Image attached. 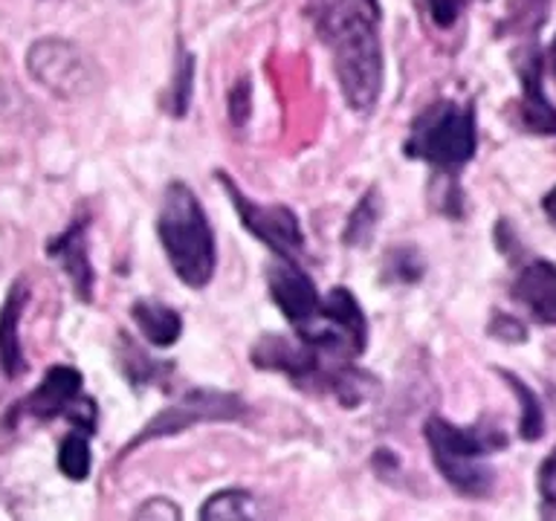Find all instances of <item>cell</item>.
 Returning a JSON list of instances; mask_svg holds the SVG:
<instances>
[{"mask_svg": "<svg viewBox=\"0 0 556 521\" xmlns=\"http://www.w3.org/2000/svg\"><path fill=\"white\" fill-rule=\"evenodd\" d=\"M311 17L330 47L345 102L356 113L374 111L382 90V47L374 0H313Z\"/></svg>", "mask_w": 556, "mask_h": 521, "instance_id": "1", "label": "cell"}, {"mask_svg": "<svg viewBox=\"0 0 556 521\" xmlns=\"http://www.w3.org/2000/svg\"><path fill=\"white\" fill-rule=\"evenodd\" d=\"M156 234L182 284L203 290L215 276V234L200 200L186 182H172L165 189Z\"/></svg>", "mask_w": 556, "mask_h": 521, "instance_id": "2", "label": "cell"}, {"mask_svg": "<svg viewBox=\"0 0 556 521\" xmlns=\"http://www.w3.org/2000/svg\"><path fill=\"white\" fill-rule=\"evenodd\" d=\"M426 441L432 449L434 467L441 469L446 484L467 498H484L493 490V469L486 458L502 449L507 437L486 425H455L443 417L426 423Z\"/></svg>", "mask_w": 556, "mask_h": 521, "instance_id": "3", "label": "cell"}, {"mask_svg": "<svg viewBox=\"0 0 556 521\" xmlns=\"http://www.w3.org/2000/svg\"><path fill=\"white\" fill-rule=\"evenodd\" d=\"M476 148V113L469 104L458 102L432 104L417 116L406 139L408 156H417L443 171H458L460 165L472 160Z\"/></svg>", "mask_w": 556, "mask_h": 521, "instance_id": "4", "label": "cell"}, {"mask_svg": "<svg viewBox=\"0 0 556 521\" xmlns=\"http://www.w3.org/2000/svg\"><path fill=\"white\" fill-rule=\"evenodd\" d=\"M26 64L38 85L64 99L87 93L93 87V64L76 43L61 41V38H43L35 43Z\"/></svg>", "mask_w": 556, "mask_h": 521, "instance_id": "5", "label": "cell"}, {"mask_svg": "<svg viewBox=\"0 0 556 521\" xmlns=\"http://www.w3.org/2000/svg\"><path fill=\"white\" fill-rule=\"evenodd\" d=\"M220 182H224L226 191H229V200H232L235 208H238L243 226H247L258 241L267 243L278 258L295 260V255L304 250V234L293 212L287 206H258V203H252V200L243 198L235 182H229L226 177H220Z\"/></svg>", "mask_w": 556, "mask_h": 521, "instance_id": "6", "label": "cell"}, {"mask_svg": "<svg viewBox=\"0 0 556 521\" xmlns=\"http://www.w3.org/2000/svg\"><path fill=\"white\" fill-rule=\"evenodd\" d=\"M243 411L241 399L232 394H220V391H191L189 397H182L180 403H174L165 411L146 425V432L137 434L134 443L154 441V437H165V434H177L182 429H191L194 423L203 420H232ZM130 443V446H134Z\"/></svg>", "mask_w": 556, "mask_h": 521, "instance_id": "7", "label": "cell"}, {"mask_svg": "<svg viewBox=\"0 0 556 521\" xmlns=\"http://www.w3.org/2000/svg\"><path fill=\"white\" fill-rule=\"evenodd\" d=\"M267 281L269 293H273V302L281 307V313H285L287 321H290L295 330H304L316 316H319V290H316L311 276H307L295 260L278 258L276 264L269 267Z\"/></svg>", "mask_w": 556, "mask_h": 521, "instance_id": "8", "label": "cell"}, {"mask_svg": "<svg viewBox=\"0 0 556 521\" xmlns=\"http://www.w3.org/2000/svg\"><path fill=\"white\" fill-rule=\"evenodd\" d=\"M78 394H81V373L67 365H55L43 373L41 385L29 394L24 406L35 417L70 415V408L78 403Z\"/></svg>", "mask_w": 556, "mask_h": 521, "instance_id": "9", "label": "cell"}, {"mask_svg": "<svg viewBox=\"0 0 556 521\" xmlns=\"http://www.w3.org/2000/svg\"><path fill=\"white\" fill-rule=\"evenodd\" d=\"M513 295L539 321L556 325V264H551V260H530L528 267H521V272L516 276Z\"/></svg>", "mask_w": 556, "mask_h": 521, "instance_id": "10", "label": "cell"}, {"mask_svg": "<svg viewBox=\"0 0 556 521\" xmlns=\"http://www.w3.org/2000/svg\"><path fill=\"white\" fill-rule=\"evenodd\" d=\"M85 220H76L70 226L67 232L52 238L47 252L52 258L61 260V267L70 276L73 287H76L78 298H90V290H93V267H90V258H87V243H85Z\"/></svg>", "mask_w": 556, "mask_h": 521, "instance_id": "11", "label": "cell"}, {"mask_svg": "<svg viewBox=\"0 0 556 521\" xmlns=\"http://www.w3.org/2000/svg\"><path fill=\"white\" fill-rule=\"evenodd\" d=\"M521 122L525 128L533 134H545V137H556V107L547 102L545 90H542V61L533 52L525 64H521Z\"/></svg>", "mask_w": 556, "mask_h": 521, "instance_id": "12", "label": "cell"}, {"mask_svg": "<svg viewBox=\"0 0 556 521\" xmlns=\"http://www.w3.org/2000/svg\"><path fill=\"white\" fill-rule=\"evenodd\" d=\"M26 298H29V293L17 281L9 290L3 307H0V368H3L7 377H21L24 373V351H21V339H17V321H21Z\"/></svg>", "mask_w": 556, "mask_h": 521, "instance_id": "13", "label": "cell"}, {"mask_svg": "<svg viewBox=\"0 0 556 521\" xmlns=\"http://www.w3.org/2000/svg\"><path fill=\"white\" fill-rule=\"evenodd\" d=\"M134 313V321H137L139 333L151 342V345L168 347L177 342L182 330L180 316L172 310V307H165L160 302H137L130 307Z\"/></svg>", "mask_w": 556, "mask_h": 521, "instance_id": "14", "label": "cell"}, {"mask_svg": "<svg viewBox=\"0 0 556 521\" xmlns=\"http://www.w3.org/2000/svg\"><path fill=\"white\" fill-rule=\"evenodd\" d=\"M200 521H255V501L243 490H224L203 504Z\"/></svg>", "mask_w": 556, "mask_h": 521, "instance_id": "15", "label": "cell"}, {"mask_svg": "<svg viewBox=\"0 0 556 521\" xmlns=\"http://www.w3.org/2000/svg\"><path fill=\"white\" fill-rule=\"evenodd\" d=\"M377 217H380V198H377V191H368L363 198V203L354 208V215L348 217V246H363V243L374 234V229H377Z\"/></svg>", "mask_w": 556, "mask_h": 521, "instance_id": "16", "label": "cell"}, {"mask_svg": "<svg viewBox=\"0 0 556 521\" xmlns=\"http://www.w3.org/2000/svg\"><path fill=\"white\" fill-rule=\"evenodd\" d=\"M59 467L73 481H85L90 475V443H87L85 434L73 432L61 441Z\"/></svg>", "mask_w": 556, "mask_h": 521, "instance_id": "17", "label": "cell"}, {"mask_svg": "<svg viewBox=\"0 0 556 521\" xmlns=\"http://www.w3.org/2000/svg\"><path fill=\"white\" fill-rule=\"evenodd\" d=\"M504 377H507V382H510L513 391H516L521 399V437H525V441H539V437H542V429H545V415H542V406H539L536 394H533L528 385H521V380H516L510 373H504Z\"/></svg>", "mask_w": 556, "mask_h": 521, "instance_id": "18", "label": "cell"}, {"mask_svg": "<svg viewBox=\"0 0 556 521\" xmlns=\"http://www.w3.org/2000/svg\"><path fill=\"white\" fill-rule=\"evenodd\" d=\"M536 486L547 521H556V449L542 460V467H539L536 475Z\"/></svg>", "mask_w": 556, "mask_h": 521, "instance_id": "19", "label": "cell"}, {"mask_svg": "<svg viewBox=\"0 0 556 521\" xmlns=\"http://www.w3.org/2000/svg\"><path fill=\"white\" fill-rule=\"evenodd\" d=\"M134 521H180V507L172 498H148L146 504H139V510L134 512Z\"/></svg>", "mask_w": 556, "mask_h": 521, "instance_id": "20", "label": "cell"}, {"mask_svg": "<svg viewBox=\"0 0 556 521\" xmlns=\"http://www.w3.org/2000/svg\"><path fill=\"white\" fill-rule=\"evenodd\" d=\"M189 99H191V59L180 61V73H177V81H174V99H172V111L174 116H182L189 111Z\"/></svg>", "mask_w": 556, "mask_h": 521, "instance_id": "21", "label": "cell"}, {"mask_svg": "<svg viewBox=\"0 0 556 521\" xmlns=\"http://www.w3.org/2000/svg\"><path fill=\"white\" fill-rule=\"evenodd\" d=\"M429 3V15L441 29H450L455 26V21L460 17V12L467 9L469 0H426Z\"/></svg>", "mask_w": 556, "mask_h": 521, "instance_id": "22", "label": "cell"}, {"mask_svg": "<svg viewBox=\"0 0 556 521\" xmlns=\"http://www.w3.org/2000/svg\"><path fill=\"white\" fill-rule=\"evenodd\" d=\"M229 116H232V122L238 128H243L247 119H250V81H247V78H241V81L229 90Z\"/></svg>", "mask_w": 556, "mask_h": 521, "instance_id": "23", "label": "cell"}, {"mask_svg": "<svg viewBox=\"0 0 556 521\" xmlns=\"http://www.w3.org/2000/svg\"><path fill=\"white\" fill-rule=\"evenodd\" d=\"M542 208H545L547 217H551V220H556V189L547 191L545 200H542Z\"/></svg>", "mask_w": 556, "mask_h": 521, "instance_id": "24", "label": "cell"}, {"mask_svg": "<svg viewBox=\"0 0 556 521\" xmlns=\"http://www.w3.org/2000/svg\"><path fill=\"white\" fill-rule=\"evenodd\" d=\"M551 64H554V73H556V41L554 47H551Z\"/></svg>", "mask_w": 556, "mask_h": 521, "instance_id": "25", "label": "cell"}]
</instances>
